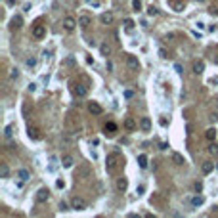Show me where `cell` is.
Returning <instances> with one entry per match:
<instances>
[{
  "label": "cell",
  "mask_w": 218,
  "mask_h": 218,
  "mask_svg": "<svg viewBox=\"0 0 218 218\" xmlns=\"http://www.w3.org/2000/svg\"><path fill=\"white\" fill-rule=\"evenodd\" d=\"M71 205H73V209H77V210H84L86 207H88V203L82 199V197H73Z\"/></svg>",
  "instance_id": "1"
},
{
  "label": "cell",
  "mask_w": 218,
  "mask_h": 218,
  "mask_svg": "<svg viewBox=\"0 0 218 218\" xmlns=\"http://www.w3.org/2000/svg\"><path fill=\"white\" fill-rule=\"evenodd\" d=\"M48 197H50L48 188H40L38 193H36V201H38V203H44V201H48Z\"/></svg>",
  "instance_id": "2"
},
{
  "label": "cell",
  "mask_w": 218,
  "mask_h": 218,
  "mask_svg": "<svg viewBox=\"0 0 218 218\" xmlns=\"http://www.w3.org/2000/svg\"><path fill=\"white\" fill-rule=\"evenodd\" d=\"M44 35H46V27H44V25H35V27H33V36H35V38H44Z\"/></svg>",
  "instance_id": "3"
},
{
  "label": "cell",
  "mask_w": 218,
  "mask_h": 218,
  "mask_svg": "<svg viewBox=\"0 0 218 218\" xmlns=\"http://www.w3.org/2000/svg\"><path fill=\"white\" fill-rule=\"evenodd\" d=\"M117 155L119 153H111V155H109V157H107V172H115V159H117Z\"/></svg>",
  "instance_id": "4"
},
{
  "label": "cell",
  "mask_w": 218,
  "mask_h": 218,
  "mask_svg": "<svg viewBox=\"0 0 218 218\" xmlns=\"http://www.w3.org/2000/svg\"><path fill=\"white\" fill-rule=\"evenodd\" d=\"M73 92H75V96L77 98H84L88 94V88L86 86H82V84H77L75 88H73Z\"/></svg>",
  "instance_id": "5"
},
{
  "label": "cell",
  "mask_w": 218,
  "mask_h": 218,
  "mask_svg": "<svg viewBox=\"0 0 218 218\" xmlns=\"http://www.w3.org/2000/svg\"><path fill=\"white\" fill-rule=\"evenodd\" d=\"M126 65L130 67V69H134V71L140 69V61L134 58V56H126Z\"/></svg>",
  "instance_id": "6"
},
{
  "label": "cell",
  "mask_w": 218,
  "mask_h": 218,
  "mask_svg": "<svg viewBox=\"0 0 218 218\" xmlns=\"http://www.w3.org/2000/svg\"><path fill=\"white\" fill-rule=\"evenodd\" d=\"M63 27H65V31H69V33H71V31H75L77 21H75L73 17H65V19H63Z\"/></svg>",
  "instance_id": "7"
},
{
  "label": "cell",
  "mask_w": 218,
  "mask_h": 218,
  "mask_svg": "<svg viewBox=\"0 0 218 218\" xmlns=\"http://www.w3.org/2000/svg\"><path fill=\"white\" fill-rule=\"evenodd\" d=\"M88 109H90V113H92V115H101V113H103L101 105H100V103H96V101H90Z\"/></svg>",
  "instance_id": "8"
},
{
  "label": "cell",
  "mask_w": 218,
  "mask_h": 218,
  "mask_svg": "<svg viewBox=\"0 0 218 218\" xmlns=\"http://www.w3.org/2000/svg\"><path fill=\"white\" fill-rule=\"evenodd\" d=\"M17 178L21 180V182H27L31 178V174H29V170H25V168H19L17 170Z\"/></svg>",
  "instance_id": "9"
},
{
  "label": "cell",
  "mask_w": 218,
  "mask_h": 218,
  "mask_svg": "<svg viewBox=\"0 0 218 218\" xmlns=\"http://www.w3.org/2000/svg\"><path fill=\"white\" fill-rule=\"evenodd\" d=\"M140 128H142V130H144V132H147V130H149V128H151V121H149V119H147V117H144V119H142V121H140Z\"/></svg>",
  "instance_id": "10"
},
{
  "label": "cell",
  "mask_w": 218,
  "mask_h": 218,
  "mask_svg": "<svg viewBox=\"0 0 218 218\" xmlns=\"http://www.w3.org/2000/svg\"><path fill=\"white\" fill-rule=\"evenodd\" d=\"M203 71H205V63H203V61H195V63H193V73H195V75H201Z\"/></svg>",
  "instance_id": "11"
},
{
  "label": "cell",
  "mask_w": 218,
  "mask_h": 218,
  "mask_svg": "<svg viewBox=\"0 0 218 218\" xmlns=\"http://www.w3.org/2000/svg\"><path fill=\"white\" fill-rule=\"evenodd\" d=\"M79 25L82 29H86L88 25H90V17H88V15H80V19H79Z\"/></svg>",
  "instance_id": "12"
},
{
  "label": "cell",
  "mask_w": 218,
  "mask_h": 218,
  "mask_svg": "<svg viewBox=\"0 0 218 218\" xmlns=\"http://www.w3.org/2000/svg\"><path fill=\"white\" fill-rule=\"evenodd\" d=\"M100 19H101V23H111V21H113V14L105 12V14H101V15H100Z\"/></svg>",
  "instance_id": "13"
},
{
  "label": "cell",
  "mask_w": 218,
  "mask_h": 218,
  "mask_svg": "<svg viewBox=\"0 0 218 218\" xmlns=\"http://www.w3.org/2000/svg\"><path fill=\"white\" fill-rule=\"evenodd\" d=\"M124 128H126V130H134V128H136V123H134V119L128 117L126 121H124Z\"/></svg>",
  "instance_id": "14"
},
{
  "label": "cell",
  "mask_w": 218,
  "mask_h": 218,
  "mask_svg": "<svg viewBox=\"0 0 218 218\" xmlns=\"http://www.w3.org/2000/svg\"><path fill=\"white\" fill-rule=\"evenodd\" d=\"M27 134H29V138H31V140H38V138H40V134H38V130H36V128H31V126H29V130H27Z\"/></svg>",
  "instance_id": "15"
},
{
  "label": "cell",
  "mask_w": 218,
  "mask_h": 218,
  "mask_svg": "<svg viewBox=\"0 0 218 218\" xmlns=\"http://www.w3.org/2000/svg\"><path fill=\"white\" fill-rule=\"evenodd\" d=\"M14 130H15L14 124H8V126L4 128V136H6V138H12V136H14Z\"/></svg>",
  "instance_id": "16"
},
{
  "label": "cell",
  "mask_w": 218,
  "mask_h": 218,
  "mask_svg": "<svg viewBox=\"0 0 218 218\" xmlns=\"http://www.w3.org/2000/svg\"><path fill=\"white\" fill-rule=\"evenodd\" d=\"M205 138L209 140V142H212V140L216 138V130H214V128H209V130L205 132Z\"/></svg>",
  "instance_id": "17"
},
{
  "label": "cell",
  "mask_w": 218,
  "mask_h": 218,
  "mask_svg": "<svg viewBox=\"0 0 218 218\" xmlns=\"http://www.w3.org/2000/svg\"><path fill=\"white\" fill-rule=\"evenodd\" d=\"M172 161H174V165H184L186 163L184 157H182L180 153H172Z\"/></svg>",
  "instance_id": "18"
},
{
  "label": "cell",
  "mask_w": 218,
  "mask_h": 218,
  "mask_svg": "<svg viewBox=\"0 0 218 218\" xmlns=\"http://www.w3.org/2000/svg\"><path fill=\"white\" fill-rule=\"evenodd\" d=\"M138 165H140V167H142V168H145V167H147V155H140V157H138Z\"/></svg>",
  "instance_id": "19"
},
{
  "label": "cell",
  "mask_w": 218,
  "mask_h": 218,
  "mask_svg": "<svg viewBox=\"0 0 218 218\" xmlns=\"http://www.w3.org/2000/svg\"><path fill=\"white\" fill-rule=\"evenodd\" d=\"M61 163H63V167L69 168V167H73V157H71V155H65V157L61 159Z\"/></svg>",
  "instance_id": "20"
},
{
  "label": "cell",
  "mask_w": 218,
  "mask_h": 218,
  "mask_svg": "<svg viewBox=\"0 0 218 218\" xmlns=\"http://www.w3.org/2000/svg\"><path fill=\"white\" fill-rule=\"evenodd\" d=\"M126 186H128L126 178H119V180H117V188H119V189H123V191H124V189H126Z\"/></svg>",
  "instance_id": "21"
},
{
  "label": "cell",
  "mask_w": 218,
  "mask_h": 218,
  "mask_svg": "<svg viewBox=\"0 0 218 218\" xmlns=\"http://www.w3.org/2000/svg\"><path fill=\"white\" fill-rule=\"evenodd\" d=\"M203 197H201V195H195L193 197V199H191V205H193V207H199V205H203Z\"/></svg>",
  "instance_id": "22"
},
{
  "label": "cell",
  "mask_w": 218,
  "mask_h": 218,
  "mask_svg": "<svg viewBox=\"0 0 218 218\" xmlns=\"http://www.w3.org/2000/svg\"><path fill=\"white\" fill-rule=\"evenodd\" d=\"M105 132H109V134L117 132V124H115V123H107V124H105Z\"/></svg>",
  "instance_id": "23"
},
{
  "label": "cell",
  "mask_w": 218,
  "mask_h": 218,
  "mask_svg": "<svg viewBox=\"0 0 218 218\" xmlns=\"http://www.w3.org/2000/svg\"><path fill=\"white\" fill-rule=\"evenodd\" d=\"M0 176H2V178H8V176H10V168H8V165H2V167H0Z\"/></svg>",
  "instance_id": "24"
},
{
  "label": "cell",
  "mask_w": 218,
  "mask_h": 218,
  "mask_svg": "<svg viewBox=\"0 0 218 218\" xmlns=\"http://www.w3.org/2000/svg\"><path fill=\"white\" fill-rule=\"evenodd\" d=\"M100 52H101V56H105V58H107V56L111 54V48H109L107 44H101V46H100Z\"/></svg>",
  "instance_id": "25"
},
{
  "label": "cell",
  "mask_w": 218,
  "mask_h": 218,
  "mask_svg": "<svg viewBox=\"0 0 218 218\" xmlns=\"http://www.w3.org/2000/svg\"><path fill=\"white\" fill-rule=\"evenodd\" d=\"M132 8H134V12H140L142 10V2L140 0H132Z\"/></svg>",
  "instance_id": "26"
},
{
  "label": "cell",
  "mask_w": 218,
  "mask_h": 218,
  "mask_svg": "<svg viewBox=\"0 0 218 218\" xmlns=\"http://www.w3.org/2000/svg\"><path fill=\"white\" fill-rule=\"evenodd\" d=\"M210 170H212V163H205V165H203V172H205V174H209Z\"/></svg>",
  "instance_id": "27"
},
{
  "label": "cell",
  "mask_w": 218,
  "mask_h": 218,
  "mask_svg": "<svg viewBox=\"0 0 218 218\" xmlns=\"http://www.w3.org/2000/svg\"><path fill=\"white\" fill-rule=\"evenodd\" d=\"M209 153L218 155V145H216V144H210V145H209Z\"/></svg>",
  "instance_id": "28"
},
{
  "label": "cell",
  "mask_w": 218,
  "mask_h": 218,
  "mask_svg": "<svg viewBox=\"0 0 218 218\" xmlns=\"http://www.w3.org/2000/svg\"><path fill=\"white\" fill-rule=\"evenodd\" d=\"M124 27H126L128 31H130V29L134 27V21H132V19H128V17H126V19H124Z\"/></svg>",
  "instance_id": "29"
},
{
  "label": "cell",
  "mask_w": 218,
  "mask_h": 218,
  "mask_svg": "<svg viewBox=\"0 0 218 218\" xmlns=\"http://www.w3.org/2000/svg\"><path fill=\"white\" fill-rule=\"evenodd\" d=\"M172 8L176 10V12H182V10H184V4H180V2H172Z\"/></svg>",
  "instance_id": "30"
},
{
  "label": "cell",
  "mask_w": 218,
  "mask_h": 218,
  "mask_svg": "<svg viewBox=\"0 0 218 218\" xmlns=\"http://www.w3.org/2000/svg\"><path fill=\"white\" fill-rule=\"evenodd\" d=\"M10 77H12V79H17V77H19V71L17 69H12V71H10Z\"/></svg>",
  "instance_id": "31"
},
{
  "label": "cell",
  "mask_w": 218,
  "mask_h": 218,
  "mask_svg": "<svg viewBox=\"0 0 218 218\" xmlns=\"http://www.w3.org/2000/svg\"><path fill=\"white\" fill-rule=\"evenodd\" d=\"M14 25H15V27H21V17H19V15H17V17H14Z\"/></svg>",
  "instance_id": "32"
},
{
  "label": "cell",
  "mask_w": 218,
  "mask_h": 218,
  "mask_svg": "<svg viewBox=\"0 0 218 218\" xmlns=\"http://www.w3.org/2000/svg\"><path fill=\"white\" fill-rule=\"evenodd\" d=\"M159 56H161L163 59H167V58H168V56H167V50H165V48H161V50H159Z\"/></svg>",
  "instance_id": "33"
},
{
  "label": "cell",
  "mask_w": 218,
  "mask_h": 218,
  "mask_svg": "<svg viewBox=\"0 0 218 218\" xmlns=\"http://www.w3.org/2000/svg\"><path fill=\"white\" fill-rule=\"evenodd\" d=\"M27 65H29V67H35V65H36V59H35V58H29V59H27Z\"/></svg>",
  "instance_id": "34"
},
{
  "label": "cell",
  "mask_w": 218,
  "mask_h": 218,
  "mask_svg": "<svg viewBox=\"0 0 218 218\" xmlns=\"http://www.w3.org/2000/svg\"><path fill=\"white\" fill-rule=\"evenodd\" d=\"M56 186H58V188H61V189H63V188H65V182H63V180H58V182H56Z\"/></svg>",
  "instance_id": "35"
},
{
  "label": "cell",
  "mask_w": 218,
  "mask_h": 218,
  "mask_svg": "<svg viewBox=\"0 0 218 218\" xmlns=\"http://www.w3.org/2000/svg\"><path fill=\"white\" fill-rule=\"evenodd\" d=\"M147 14H149V15H155V14H157V8H153V6H151V8L147 10Z\"/></svg>",
  "instance_id": "36"
},
{
  "label": "cell",
  "mask_w": 218,
  "mask_h": 218,
  "mask_svg": "<svg viewBox=\"0 0 218 218\" xmlns=\"http://www.w3.org/2000/svg\"><path fill=\"white\" fill-rule=\"evenodd\" d=\"M132 96H134V94H132V90H126V92H124V98H128V100H130Z\"/></svg>",
  "instance_id": "37"
},
{
  "label": "cell",
  "mask_w": 218,
  "mask_h": 218,
  "mask_svg": "<svg viewBox=\"0 0 218 218\" xmlns=\"http://www.w3.org/2000/svg\"><path fill=\"white\" fill-rule=\"evenodd\" d=\"M65 63H67V65H73V63H75V59H73V58H67Z\"/></svg>",
  "instance_id": "38"
},
{
  "label": "cell",
  "mask_w": 218,
  "mask_h": 218,
  "mask_svg": "<svg viewBox=\"0 0 218 218\" xmlns=\"http://www.w3.org/2000/svg\"><path fill=\"white\" fill-rule=\"evenodd\" d=\"M195 189H197V191H201V189H203V186H201V182H197V184H195Z\"/></svg>",
  "instance_id": "39"
},
{
  "label": "cell",
  "mask_w": 218,
  "mask_h": 218,
  "mask_svg": "<svg viewBox=\"0 0 218 218\" xmlns=\"http://www.w3.org/2000/svg\"><path fill=\"white\" fill-rule=\"evenodd\" d=\"M6 2L10 4V6H14V4H15V0H6Z\"/></svg>",
  "instance_id": "40"
},
{
  "label": "cell",
  "mask_w": 218,
  "mask_h": 218,
  "mask_svg": "<svg viewBox=\"0 0 218 218\" xmlns=\"http://www.w3.org/2000/svg\"><path fill=\"white\" fill-rule=\"evenodd\" d=\"M197 2H203V0H197Z\"/></svg>",
  "instance_id": "41"
}]
</instances>
